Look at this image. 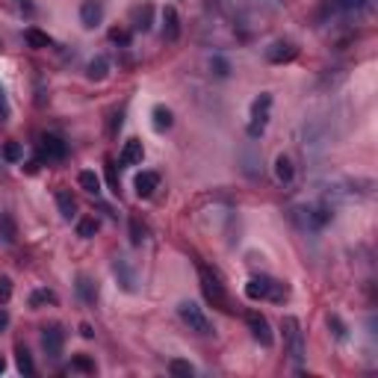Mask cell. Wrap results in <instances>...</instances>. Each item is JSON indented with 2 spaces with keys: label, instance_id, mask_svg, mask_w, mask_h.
<instances>
[{
  "label": "cell",
  "instance_id": "obj_1",
  "mask_svg": "<svg viewBox=\"0 0 378 378\" xmlns=\"http://www.w3.org/2000/svg\"><path fill=\"white\" fill-rule=\"evenodd\" d=\"M245 296L254 299V301H275V305H281V301H287L290 296V287L284 281H275L269 275H254L249 284H245Z\"/></svg>",
  "mask_w": 378,
  "mask_h": 378
},
{
  "label": "cell",
  "instance_id": "obj_2",
  "mask_svg": "<svg viewBox=\"0 0 378 378\" xmlns=\"http://www.w3.org/2000/svg\"><path fill=\"white\" fill-rule=\"evenodd\" d=\"M198 281H201V292H204V299L210 301L213 307H219V310H231V301H228V292H225L222 278L216 275V272L207 269L204 263H198Z\"/></svg>",
  "mask_w": 378,
  "mask_h": 378
},
{
  "label": "cell",
  "instance_id": "obj_3",
  "mask_svg": "<svg viewBox=\"0 0 378 378\" xmlns=\"http://www.w3.org/2000/svg\"><path fill=\"white\" fill-rule=\"evenodd\" d=\"M281 331H284V346H287L290 361L299 366L301 361H305V331H301V323L296 316H284Z\"/></svg>",
  "mask_w": 378,
  "mask_h": 378
},
{
  "label": "cell",
  "instance_id": "obj_4",
  "mask_svg": "<svg viewBox=\"0 0 378 378\" xmlns=\"http://www.w3.org/2000/svg\"><path fill=\"white\" fill-rule=\"evenodd\" d=\"M331 207L325 201H319V204H305V207H296L292 210V219H296L305 231H323L325 225L331 222Z\"/></svg>",
  "mask_w": 378,
  "mask_h": 378
},
{
  "label": "cell",
  "instance_id": "obj_5",
  "mask_svg": "<svg viewBox=\"0 0 378 378\" xmlns=\"http://www.w3.org/2000/svg\"><path fill=\"white\" fill-rule=\"evenodd\" d=\"M269 112H272V94L269 92H260L251 103V116H249V139H260L266 134V125H269Z\"/></svg>",
  "mask_w": 378,
  "mask_h": 378
},
{
  "label": "cell",
  "instance_id": "obj_6",
  "mask_svg": "<svg viewBox=\"0 0 378 378\" xmlns=\"http://www.w3.org/2000/svg\"><path fill=\"white\" fill-rule=\"evenodd\" d=\"M177 314H181V319L189 325V331H195V334H201V337H210V334H213L210 319H207V314L195 305V301H181Z\"/></svg>",
  "mask_w": 378,
  "mask_h": 378
},
{
  "label": "cell",
  "instance_id": "obj_7",
  "mask_svg": "<svg viewBox=\"0 0 378 378\" xmlns=\"http://www.w3.org/2000/svg\"><path fill=\"white\" fill-rule=\"evenodd\" d=\"M62 346H65V328L60 323L45 325L42 328V349H45V355L56 361V357L62 355Z\"/></svg>",
  "mask_w": 378,
  "mask_h": 378
},
{
  "label": "cell",
  "instance_id": "obj_8",
  "mask_svg": "<svg viewBox=\"0 0 378 378\" xmlns=\"http://www.w3.org/2000/svg\"><path fill=\"white\" fill-rule=\"evenodd\" d=\"M112 275H116L118 287L125 292H136L139 290V275H136V269L130 266L127 257H112Z\"/></svg>",
  "mask_w": 378,
  "mask_h": 378
},
{
  "label": "cell",
  "instance_id": "obj_9",
  "mask_svg": "<svg viewBox=\"0 0 378 378\" xmlns=\"http://www.w3.org/2000/svg\"><path fill=\"white\" fill-rule=\"evenodd\" d=\"M245 323H249V331H251V337L257 340L260 346H272L275 343V337H272V328H269V319L263 316V314H257V310H249L245 314Z\"/></svg>",
  "mask_w": 378,
  "mask_h": 378
},
{
  "label": "cell",
  "instance_id": "obj_10",
  "mask_svg": "<svg viewBox=\"0 0 378 378\" xmlns=\"http://www.w3.org/2000/svg\"><path fill=\"white\" fill-rule=\"evenodd\" d=\"M299 56V45L292 39H278L266 47V62L272 65H284V62H292Z\"/></svg>",
  "mask_w": 378,
  "mask_h": 378
},
{
  "label": "cell",
  "instance_id": "obj_11",
  "mask_svg": "<svg viewBox=\"0 0 378 378\" xmlns=\"http://www.w3.org/2000/svg\"><path fill=\"white\" fill-rule=\"evenodd\" d=\"M154 27V3L151 0H142L130 9V30L134 33H148Z\"/></svg>",
  "mask_w": 378,
  "mask_h": 378
},
{
  "label": "cell",
  "instance_id": "obj_12",
  "mask_svg": "<svg viewBox=\"0 0 378 378\" xmlns=\"http://www.w3.org/2000/svg\"><path fill=\"white\" fill-rule=\"evenodd\" d=\"M39 151L47 160H65L68 157V142H65L62 136H56V134H45L39 139Z\"/></svg>",
  "mask_w": 378,
  "mask_h": 378
},
{
  "label": "cell",
  "instance_id": "obj_13",
  "mask_svg": "<svg viewBox=\"0 0 378 378\" xmlns=\"http://www.w3.org/2000/svg\"><path fill=\"white\" fill-rule=\"evenodd\" d=\"M240 160H242V172L249 177H257L263 172V157H260V148L254 145V142H249V145L242 148Z\"/></svg>",
  "mask_w": 378,
  "mask_h": 378
},
{
  "label": "cell",
  "instance_id": "obj_14",
  "mask_svg": "<svg viewBox=\"0 0 378 378\" xmlns=\"http://www.w3.org/2000/svg\"><path fill=\"white\" fill-rule=\"evenodd\" d=\"M103 21V3L101 0H83L80 3V24L86 30H94Z\"/></svg>",
  "mask_w": 378,
  "mask_h": 378
},
{
  "label": "cell",
  "instance_id": "obj_15",
  "mask_svg": "<svg viewBox=\"0 0 378 378\" xmlns=\"http://www.w3.org/2000/svg\"><path fill=\"white\" fill-rule=\"evenodd\" d=\"M74 290H77V299L83 301V305H94L101 296V290H98V281L89 278V275H77V284H74Z\"/></svg>",
  "mask_w": 378,
  "mask_h": 378
},
{
  "label": "cell",
  "instance_id": "obj_16",
  "mask_svg": "<svg viewBox=\"0 0 378 378\" xmlns=\"http://www.w3.org/2000/svg\"><path fill=\"white\" fill-rule=\"evenodd\" d=\"M370 0H325L319 15H334V12H364Z\"/></svg>",
  "mask_w": 378,
  "mask_h": 378
},
{
  "label": "cell",
  "instance_id": "obj_17",
  "mask_svg": "<svg viewBox=\"0 0 378 378\" xmlns=\"http://www.w3.org/2000/svg\"><path fill=\"white\" fill-rule=\"evenodd\" d=\"M163 39L166 42H177L181 39V15H177L175 6L163 9Z\"/></svg>",
  "mask_w": 378,
  "mask_h": 378
},
{
  "label": "cell",
  "instance_id": "obj_18",
  "mask_svg": "<svg viewBox=\"0 0 378 378\" xmlns=\"http://www.w3.org/2000/svg\"><path fill=\"white\" fill-rule=\"evenodd\" d=\"M142 157H145L142 142L139 139H127L125 148H121V154H118V163L121 166H136V163H142Z\"/></svg>",
  "mask_w": 378,
  "mask_h": 378
},
{
  "label": "cell",
  "instance_id": "obj_19",
  "mask_svg": "<svg viewBox=\"0 0 378 378\" xmlns=\"http://www.w3.org/2000/svg\"><path fill=\"white\" fill-rule=\"evenodd\" d=\"M134 186H136V195L139 198H151V195H154V189L160 186V175L157 172H139Z\"/></svg>",
  "mask_w": 378,
  "mask_h": 378
},
{
  "label": "cell",
  "instance_id": "obj_20",
  "mask_svg": "<svg viewBox=\"0 0 378 378\" xmlns=\"http://www.w3.org/2000/svg\"><path fill=\"white\" fill-rule=\"evenodd\" d=\"M151 125H154L157 134H163V130H168L175 125V116H172V110L163 107V103H157L154 110H151Z\"/></svg>",
  "mask_w": 378,
  "mask_h": 378
},
{
  "label": "cell",
  "instance_id": "obj_21",
  "mask_svg": "<svg viewBox=\"0 0 378 378\" xmlns=\"http://www.w3.org/2000/svg\"><path fill=\"white\" fill-rule=\"evenodd\" d=\"M56 207H60V216L65 222H71L74 216H77V201H74V195L68 189H60V192H56Z\"/></svg>",
  "mask_w": 378,
  "mask_h": 378
},
{
  "label": "cell",
  "instance_id": "obj_22",
  "mask_svg": "<svg viewBox=\"0 0 378 378\" xmlns=\"http://www.w3.org/2000/svg\"><path fill=\"white\" fill-rule=\"evenodd\" d=\"M107 74H110V60L103 53H98L94 60L89 62V68H86V77L94 80V83H101V80H107Z\"/></svg>",
  "mask_w": 378,
  "mask_h": 378
},
{
  "label": "cell",
  "instance_id": "obj_23",
  "mask_svg": "<svg viewBox=\"0 0 378 378\" xmlns=\"http://www.w3.org/2000/svg\"><path fill=\"white\" fill-rule=\"evenodd\" d=\"M275 177L284 184V186H290L292 184V177H296V166H292V160L287 154H281L275 160Z\"/></svg>",
  "mask_w": 378,
  "mask_h": 378
},
{
  "label": "cell",
  "instance_id": "obj_24",
  "mask_svg": "<svg viewBox=\"0 0 378 378\" xmlns=\"http://www.w3.org/2000/svg\"><path fill=\"white\" fill-rule=\"evenodd\" d=\"M24 42L30 45V47H36V51H45V47H51V36L42 33L39 27H27V30H24Z\"/></svg>",
  "mask_w": 378,
  "mask_h": 378
},
{
  "label": "cell",
  "instance_id": "obj_25",
  "mask_svg": "<svg viewBox=\"0 0 378 378\" xmlns=\"http://www.w3.org/2000/svg\"><path fill=\"white\" fill-rule=\"evenodd\" d=\"M45 305H56V292L47 290V287H39L30 292V307H45Z\"/></svg>",
  "mask_w": 378,
  "mask_h": 378
},
{
  "label": "cell",
  "instance_id": "obj_26",
  "mask_svg": "<svg viewBox=\"0 0 378 378\" xmlns=\"http://www.w3.org/2000/svg\"><path fill=\"white\" fill-rule=\"evenodd\" d=\"M80 189L83 192H89V195H101V177L94 175V172H80Z\"/></svg>",
  "mask_w": 378,
  "mask_h": 378
},
{
  "label": "cell",
  "instance_id": "obj_27",
  "mask_svg": "<svg viewBox=\"0 0 378 378\" xmlns=\"http://www.w3.org/2000/svg\"><path fill=\"white\" fill-rule=\"evenodd\" d=\"M168 373L175 378H192L195 375V366L189 361H181V357H175V361H168Z\"/></svg>",
  "mask_w": 378,
  "mask_h": 378
},
{
  "label": "cell",
  "instance_id": "obj_28",
  "mask_svg": "<svg viewBox=\"0 0 378 378\" xmlns=\"http://www.w3.org/2000/svg\"><path fill=\"white\" fill-rule=\"evenodd\" d=\"M15 357H18V370H21L24 375H33L36 373L33 357H30V352H27V346H15Z\"/></svg>",
  "mask_w": 378,
  "mask_h": 378
},
{
  "label": "cell",
  "instance_id": "obj_29",
  "mask_svg": "<svg viewBox=\"0 0 378 378\" xmlns=\"http://www.w3.org/2000/svg\"><path fill=\"white\" fill-rule=\"evenodd\" d=\"M98 219H94V216H89V219H80L77 222V236H83V240H92L94 234H98Z\"/></svg>",
  "mask_w": 378,
  "mask_h": 378
},
{
  "label": "cell",
  "instance_id": "obj_30",
  "mask_svg": "<svg viewBox=\"0 0 378 378\" xmlns=\"http://www.w3.org/2000/svg\"><path fill=\"white\" fill-rule=\"evenodd\" d=\"M210 68H213L216 77H228V74H231V62L225 60L222 53H213L210 56Z\"/></svg>",
  "mask_w": 378,
  "mask_h": 378
},
{
  "label": "cell",
  "instance_id": "obj_31",
  "mask_svg": "<svg viewBox=\"0 0 378 378\" xmlns=\"http://www.w3.org/2000/svg\"><path fill=\"white\" fill-rule=\"evenodd\" d=\"M0 240L3 242H15V222L6 213H0Z\"/></svg>",
  "mask_w": 378,
  "mask_h": 378
},
{
  "label": "cell",
  "instance_id": "obj_32",
  "mask_svg": "<svg viewBox=\"0 0 378 378\" xmlns=\"http://www.w3.org/2000/svg\"><path fill=\"white\" fill-rule=\"evenodd\" d=\"M121 125H125V107L121 110H112V116H110V127H107V134L116 139L118 136V130H121Z\"/></svg>",
  "mask_w": 378,
  "mask_h": 378
},
{
  "label": "cell",
  "instance_id": "obj_33",
  "mask_svg": "<svg viewBox=\"0 0 378 378\" xmlns=\"http://www.w3.org/2000/svg\"><path fill=\"white\" fill-rule=\"evenodd\" d=\"M21 157H24V148L18 145V142H6V145H3V160H6V163H18Z\"/></svg>",
  "mask_w": 378,
  "mask_h": 378
},
{
  "label": "cell",
  "instance_id": "obj_34",
  "mask_svg": "<svg viewBox=\"0 0 378 378\" xmlns=\"http://www.w3.org/2000/svg\"><path fill=\"white\" fill-rule=\"evenodd\" d=\"M328 328L334 331V337H337V340H346V337H349V328L343 325V319H340L337 314H328Z\"/></svg>",
  "mask_w": 378,
  "mask_h": 378
},
{
  "label": "cell",
  "instance_id": "obj_35",
  "mask_svg": "<svg viewBox=\"0 0 378 378\" xmlns=\"http://www.w3.org/2000/svg\"><path fill=\"white\" fill-rule=\"evenodd\" d=\"M71 370H77V373H94V361H92V357H86V355H77L71 361Z\"/></svg>",
  "mask_w": 378,
  "mask_h": 378
},
{
  "label": "cell",
  "instance_id": "obj_36",
  "mask_svg": "<svg viewBox=\"0 0 378 378\" xmlns=\"http://www.w3.org/2000/svg\"><path fill=\"white\" fill-rule=\"evenodd\" d=\"M130 242H134V245L145 242V228H142L139 219H130Z\"/></svg>",
  "mask_w": 378,
  "mask_h": 378
},
{
  "label": "cell",
  "instance_id": "obj_37",
  "mask_svg": "<svg viewBox=\"0 0 378 378\" xmlns=\"http://www.w3.org/2000/svg\"><path fill=\"white\" fill-rule=\"evenodd\" d=\"M9 299H12V278L0 275V305H6Z\"/></svg>",
  "mask_w": 378,
  "mask_h": 378
},
{
  "label": "cell",
  "instance_id": "obj_38",
  "mask_svg": "<svg viewBox=\"0 0 378 378\" xmlns=\"http://www.w3.org/2000/svg\"><path fill=\"white\" fill-rule=\"evenodd\" d=\"M110 39L116 42V45H130V33L127 30H118V27H116V30H110Z\"/></svg>",
  "mask_w": 378,
  "mask_h": 378
},
{
  "label": "cell",
  "instance_id": "obj_39",
  "mask_svg": "<svg viewBox=\"0 0 378 378\" xmlns=\"http://www.w3.org/2000/svg\"><path fill=\"white\" fill-rule=\"evenodd\" d=\"M6 118H9V101H6L3 86H0V121H6Z\"/></svg>",
  "mask_w": 378,
  "mask_h": 378
},
{
  "label": "cell",
  "instance_id": "obj_40",
  "mask_svg": "<svg viewBox=\"0 0 378 378\" xmlns=\"http://www.w3.org/2000/svg\"><path fill=\"white\" fill-rule=\"evenodd\" d=\"M18 6H21V12H27V15H33V12H36L33 0H18Z\"/></svg>",
  "mask_w": 378,
  "mask_h": 378
},
{
  "label": "cell",
  "instance_id": "obj_41",
  "mask_svg": "<svg viewBox=\"0 0 378 378\" xmlns=\"http://www.w3.org/2000/svg\"><path fill=\"white\" fill-rule=\"evenodd\" d=\"M9 325V314H6V307H0V331H6Z\"/></svg>",
  "mask_w": 378,
  "mask_h": 378
},
{
  "label": "cell",
  "instance_id": "obj_42",
  "mask_svg": "<svg viewBox=\"0 0 378 378\" xmlns=\"http://www.w3.org/2000/svg\"><path fill=\"white\" fill-rule=\"evenodd\" d=\"M80 334L86 337V340H92V337H94V331H92V325H80Z\"/></svg>",
  "mask_w": 378,
  "mask_h": 378
},
{
  "label": "cell",
  "instance_id": "obj_43",
  "mask_svg": "<svg viewBox=\"0 0 378 378\" xmlns=\"http://www.w3.org/2000/svg\"><path fill=\"white\" fill-rule=\"evenodd\" d=\"M3 370H6V361H3V355H0V375H3Z\"/></svg>",
  "mask_w": 378,
  "mask_h": 378
}]
</instances>
